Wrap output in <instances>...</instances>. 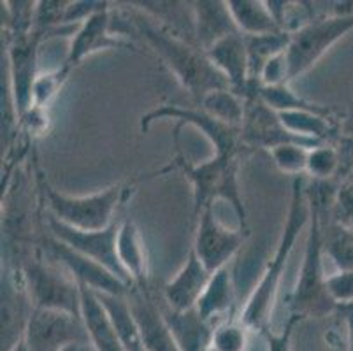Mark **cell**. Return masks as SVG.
Returning <instances> with one entry per match:
<instances>
[{"label": "cell", "mask_w": 353, "mask_h": 351, "mask_svg": "<svg viewBox=\"0 0 353 351\" xmlns=\"http://www.w3.org/2000/svg\"><path fill=\"white\" fill-rule=\"evenodd\" d=\"M137 34L146 41L163 66L174 74L179 85L187 90L194 101L201 102L213 90L230 88L223 74L208 60L206 53L192 41L169 30L165 25H157L152 16H136L130 19Z\"/></svg>", "instance_id": "6da1fadb"}, {"label": "cell", "mask_w": 353, "mask_h": 351, "mask_svg": "<svg viewBox=\"0 0 353 351\" xmlns=\"http://www.w3.org/2000/svg\"><path fill=\"white\" fill-rule=\"evenodd\" d=\"M310 225V205L306 199V178L299 176L292 181V195L288 204L287 220H285L283 232H281L274 255L269 260L268 267L260 276L259 283L253 288L252 295L246 301L241 321L250 330H260L264 332L269 328L272 308H274L276 295L280 290L281 279H283L285 269H287L288 259L294 251L295 243L303 234L304 228Z\"/></svg>", "instance_id": "7a4b0ae2"}, {"label": "cell", "mask_w": 353, "mask_h": 351, "mask_svg": "<svg viewBox=\"0 0 353 351\" xmlns=\"http://www.w3.org/2000/svg\"><path fill=\"white\" fill-rule=\"evenodd\" d=\"M325 227V218L322 217V212L310 208V225L303 263L290 301V314H297L303 320L311 317L322 318L338 311V305L334 304L327 292V274L323 270Z\"/></svg>", "instance_id": "3957f363"}, {"label": "cell", "mask_w": 353, "mask_h": 351, "mask_svg": "<svg viewBox=\"0 0 353 351\" xmlns=\"http://www.w3.org/2000/svg\"><path fill=\"white\" fill-rule=\"evenodd\" d=\"M176 166L183 170L194 188V211L195 218L201 212L213 209L216 201H225L232 205L239 221L241 230L248 232L246 208L239 188V154L234 157H218L201 163H190L183 157L174 160Z\"/></svg>", "instance_id": "277c9868"}, {"label": "cell", "mask_w": 353, "mask_h": 351, "mask_svg": "<svg viewBox=\"0 0 353 351\" xmlns=\"http://www.w3.org/2000/svg\"><path fill=\"white\" fill-rule=\"evenodd\" d=\"M130 186L125 183L109 186L92 195H65L43 181V193L48 201L51 218L78 230H104L114 221V211L125 202Z\"/></svg>", "instance_id": "5b68a950"}, {"label": "cell", "mask_w": 353, "mask_h": 351, "mask_svg": "<svg viewBox=\"0 0 353 351\" xmlns=\"http://www.w3.org/2000/svg\"><path fill=\"white\" fill-rule=\"evenodd\" d=\"M352 30L353 8L319 16L299 32L292 34L290 44L285 53L290 81L316 66L325 57L327 51L332 50Z\"/></svg>", "instance_id": "8992f818"}, {"label": "cell", "mask_w": 353, "mask_h": 351, "mask_svg": "<svg viewBox=\"0 0 353 351\" xmlns=\"http://www.w3.org/2000/svg\"><path fill=\"white\" fill-rule=\"evenodd\" d=\"M23 276L35 309L62 311L81 318V286L72 276L39 260L28 263Z\"/></svg>", "instance_id": "52a82bcc"}, {"label": "cell", "mask_w": 353, "mask_h": 351, "mask_svg": "<svg viewBox=\"0 0 353 351\" xmlns=\"http://www.w3.org/2000/svg\"><path fill=\"white\" fill-rule=\"evenodd\" d=\"M159 120H176L179 123H188L206 135L213 144L214 154L218 157H234L243 151L241 128L230 127L214 120L201 108H185L179 104H160L141 116V130L148 132L152 123Z\"/></svg>", "instance_id": "ba28073f"}, {"label": "cell", "mask_w": 353, "mask_h": 351, "mask_svg": "<svg viewBox=\"0 0 353 351\" xmlns=\"http://www.w3.org/2000/svg\"><path fill=\"white\" fill-rule=\"evenodd\" d=\"M23 341L28 351H62L72 343H90L81 318L35 308L25 323Z\"/></svg>", "instance_id": "9c48e42d"}, {"label": "cell", "mask_w": 353, "mask_h": 351, "mask_svg": "<svg viewBox=\"0 0 353 351\" xmlns=\"http://www.w3.org/2000/svg\"><path fill=\"white\" fill-rule=\"evenodd\" d=\"M48 225H50L51 237L59 239L60 243L69 246L70 250L81 253L86 259L104 265L105 269L111 270L117 278L127 283L128 286H134L128 274L125 272V269L121 267L120 260H118L117 241L120 221L104 228V230H78V228L60 223V221H57L51 217L48 220Z\"/></svg>", "instance_id": "30bf717a"}, {"label": "cell", "mask_w": 353, "mask_h": 351, "mask_svg": "<svg viewBox=\"0 0 353 351\" xmlns=\"http://www.w3.org/2000/svg\"><path fill=\"white\" fill-rule=\"evenodd\" d=\"M248 232L230 230L214 218L213 209L201 212L197 217V232H195L194 251L202 265L214 274L216 270L229 267L230 260L239 253L245 244Z\"/></svg>", "instance_id": "8fae6325"}, {"label": "cell", "mask_w": 353, "mask_h": 351, "mask_svg": "<svg viewBox=\"0 0 353 351\" xmlns=\"http://www.w3.org/2000/svg\"><path fill=\"white\" fill-rule=\"evenodd\" d=\"M44 34L34 30L28 35L12 37L9 46V74H11V95L18 118H23L32 108V92L37 79V53Z\"/></svg>", "instance_id": "7c38bea8"}, {"label": "cell", "mask_w": 353, "mask_h": 351, "mask_svg": "<svg viewBox=\"0 0 353 351\" xmlns=\"http://www.w3.org/2000/svg\"><path fill=\"white\" fill-rule=\"evenodd\" d=\"M241 139H243V150L245 148H250V150L260 148V150L271 151L272 148L292 143L304 144L307 148L320 146L319 143L301 139L297 135L290 134L281 123L278 112L268 108L264 102L260 101L259 95L246 101L245 121L241 127Z\"/></svg>", "instance_id": "4fadbf2b"}, {"label": "cell", "mask_w": 353, "mask_h": 351, "mask_svg": "<svg viewBox=\"0 0 353 351\" xmlns=\"http://www.w3.org/2000/svg\"><path fill=\"white\" fill-rule=\"evenodd\" d=\"M48 250H50L53 260L63 265V269L72 276L79 285L88 286L95 294H105L114 295V297H127L128 292L132 286H128L127 283L121 281L120 278L105 269L101 263L94 262V260L86 259L78 251L70 250L59 239H48Z\"/></svg>", "instance_id": "5bb4252c"}, {"label": "cell", "mask_w": 353, "mask_h": 351, "mask_svg": "<svg viewBox=\"0 0 353 351\" xmlns=\"http://www.w3.org/2000/svg\"><path fill=\"white\" fill-rule=\"evenodd\" d=\"M127 302L139 327L141 339L146 351H181L163 309L155 302L150 288L132 286Z\"/></svg>", "instance_id": "9a60e30c"}, {"label": "cell", "mask_w": 353, "mask_h": 351, "mask_svg": "<svg viewBox=\"0 0 353 351\" xmlns=\"http://www.w3.org/2000/svg\"><path fill=\"white\" fill-rule=\"evenodd\" d=\"M206 57L223 74L232 92L243 97L245 101L256 95L259 86H253L250 81L248 48L245 35L241 32L218 41L206 51Z\"/></svg>", "instance_id": "2e32d148"}, {"label": "cell", "mask_w": 353, "mask_h": 351, "mask_svg": "<svg viewBox=\"0 0 353 351\" xmlns=\"http://www.w3.org/2000/svg\"><path fill=\"white\" fill-rule=\"evenodd\" d=\"M111 12L113 11L108 6L102 11L95 12L92 18L86 19L85 23L79 25L76 34H74L72 41H70L69 53H67L65 62H63L65 66L74 69L86 57L99 53V51L123 50V48H130L132 50V44L123 43L111 30Z\"/></svg>", "instance_id": "e0dca14e"}, {"label": "cell", "mask_w": 353, "mask_h": 351, "mask_svg": "<svg viewBox=\"0 0 353 351\" xmlns=\"http://www.w3.org/2000/svg\"><path fill=\"white\" fill-rule=\"evenodd\" d=\"M211 272L202 265L194 251L188 253L187 262L176 272L171 281H167L162 290L165 308L172 313H188L197 308L202 294L211 281Z\"/></svg>", "instance_id": "ac0fdd59"}, {"label": "cell", "mask_w": 353, "mask_h": 351, "mask_svg": "<svg viewBox=\"0 0 353 351\" xmlns=\"http://www.w3.org/2000/svg\"><path fill=\"white\" fill-rule=\"evenodd\" d=\"M192 28H194V43L204 53L227 35L239 32L229 6L221 0L194 2L192 4Z\"/></svg>", "instance_id": "d6986e66"}, {"label": "cell", "mask_w": 353, "mask_h": 351, "mask_svg": "<svg viewBox=\"0 0 353 351\" xmlns=\"http://www.w3.org/2000/svg\"><path fill=\"white\" fill-rule=\"evenodd\" d=\"M81 286V320L86 334L95 351H127L120 334L109 317L108 309L95 292L85 285Z\"/></svg>", "instance_id": "ffe728a7"}, {"label": "cell", "mask_w": 353, "mask_h": 351, "mask_svg": "<svg viewBox=\"0 0 353 351\" xmlns=\"http://www.w3.org/2000/svg\"><path fill=\"white\" fill-rule=\"evenodd\" d=\"M118 260L128 274L130 281L137 288H148L150 267H148V255L144 248V239L137 223L130 218L120 221L117 241Z\"/></svg>", "instance_id": "44dd1931"}, {"label": "cell", "mask_w": 353, "mask_h": 351, "mask_svg": "<svg viewBox=\"0 0 353 351\" xmlns=\"http://www.w3.org/2000/svg\"><path fill=\"white\" fill-rule=\"evenodd\" d=\"M234 304H236V288H234L229 267H225L211 276L210 285H208L206 292L202 294L195 311L206 323L214 327L216 323L229 318Z\"/></svg>", "instance_id": "7402d4cb"}, {"label": "cell", "mask_w": 353, "mask_h": 351, "mask_svg": "<svg viewBox=\"0 0 353 351\" xmlns=\"http://www.w3.org/2000/svg\"><path fill=\"white\" fill-rule=\"evenodd\" d=\"M167 321L171 325L176 341L181 351H213L211 350V334L213 325L206 323L199 317L197 311L188 313H172L169 309H163Z\"/></svg>", "instance_id": "603a6c76"}, {"label": "cell", "mask_w": 353, "mask_h": 351, "mask_svg": "<svg viewBox=\"0 0 353 351\" xmlns=\"http://www.w3.org/2000/svg\"><path fill=\"white\" fill-rule=\"evenodd\" d=\"M237 30L243 35H268L281 32L274 16L262 0H227Z\"/></svg>", "instance_id": "cb8c5ba5"}, {"label": "cell", "mask_w": 353, "mask_h": 351, "mask_svg": "<svg viewBox=\"0 0 353 351\" xmlns=\"http://www.w3.org/2000/svg\"><path fill=\"white\" fill-rule=\"evenodd\" d=\"M250 58V81L253 86H260V74L272 58L285 53L290 44V35L276 32L268 35H245Z\"/></svg>", "instance_id": "d4e9b609"}, {"label": "cell", "mask_w": 353, "mask_h": 351, "mask_svg": "<svg viewBox=\"0 0 353 351\" xmlns=\"http://www.w3.org/2000/svg\"><path fill=\"white\" fill-rule=\"evenodd\" d=\"M199 108L204 109L214 120L230 127L241 128L245 121L246 101L230 88L213 90L204 95L199 102Z\"/></svg>", "instance_id": "484cf974"}, {"label": "cell", "mask_w": 353, "mask_h": 351, "mask_svg": "<svg viewBox=\"0 0 353 351\" xmlns=\"http://www.w3.org/2000/svg\"><path fill=\"white\" fill-rule=\"evenodd\" d=\"M256 95L268 108L276 112L288 111H313V112H330L329 108L307 101L299 93H295L290 85H276V86H259Z\"/></svg>", "instance_id": "4316f807"}, {"label": "cell", "mask_w": 353, "mask_h": 351, "mask_svg": "<svg viewBox=\"0 0 353 351\" xmlns=\"http://www.w3.org/2000/svg\"><path fill=\"white\" fill-rule=\"evenodd\" d=\"M323 251L338 270H353V228L334 220L325 227Z\"/></svg>", "instance_id": "83f0119b"}, {"label": "cell", "mask_w": 353, "mask_h": 351, "mask_svg": "<svg viewBox=\"0 0 353 351\" xmlns=\"http://www.w3.org/2000/svg\"><path fill=\"white\" fill-rule=\"evenodd\" d=\"M343 170V160L336 143L320 144L310 150L306 174L313 181H338Z\"/></svg>", "instance_id": "f1b7e54d"}, {"label": "cell", "mask_w": 353, "mask_h": 351, "mask_svg": "<svg viewBox=\"0 0 353 351\" xmlns=\"http://www.w3.org/2000/svg\"><path fill=\"white\" fill-rule=\"evenodd\" d=\"M248 332L241 318H227L213 327L211 334V350L213 351H246Z\"/></svg>", "instance_id": "f546056e"}, {"label": "cell", "mask_w": 353, "mask_h": 351, "mask_svg": "<svg viewBox=\"0 0 353 351\" xmlns=\"http://www.w3.org/2000/svg\"><path fill=\"white\" fill-rule=\"evenodd\" d=\"M70 70L72 69L63 63V66L59 67V69L50 70V72H44L37 76L34 85V92H32L34 108L46 109L48 106L57 99L60 90H62L63 85H65Z\"/></svg>", "instance_id": "4dcf8cb0"}, {"label": "cell", "mask_w": 353, "mask_h": 351, "mask_svg": "<svg viewBox=\"0 0 353 351\" xmlns=\"http://www.w3.org/2000/svg\"><path fill=\"white\" fill-rule=\"evenodd\" d=\"M310 150H313V148H307L304 146V144L292 143L272 148L269 153H271L276 167H278L281 172L288 174V176H294V178H299V176H304V174H306Z\"/></svg>", "instance_id": "1f68e13d"}, {"label": "cell", "mask_w": 353, "mask_h": 351, "mask_svg": "<svg viewBox=\"0 0 353 351\" xmlns=\"http://www.w3.org/2000/svg\"><path fill=\"white\" fill-rule=\"evenodd\" d=\"M327 292L338 308L353 304V270H336L327 276Z\"/></svg>", "instance_id": "d6a6232c"}, {"label": "cell", "mask_w": 353, "mask_h": 351, "mask_svg": "<svg viewBox=\"0 0 353 351\" xmlns=\"http://www.w3.org/2000/svg\"><path fill=\"white\" fill-rule=\"evenodd\" d=\"M108 2H95V0H78V2H69L65 16H63V25H81L86 19L92 18L95 12L108 8Z\"/></svg>", "instance_id": "836d02e7"}, {"label": "cell", "mask_w": 353, "mask_h": 351, "mask_svg": "<svg viewBox=\"0 0 353 351\" xmlns=\"http://www.w3.org/2000/svg\"><path fill=\"white\" fill-rule=\"evenodd\" d=\"M303 318L297 314H290L287 325L281 328L280 332H272V330H264L265 343H268V351H292V336H294V328L297 323H301Z\"/></svg>", "instance_id": "e575fe53"}, {"label": "cell", "mask_w": 353, "mask_h": 351, "mask_svg": "<svg viewBox=\"0 0 353 351\" xmlns=\"http://www.w3.org/2000/svg\"><path fill=\"white\" fill-rule=\"evenodd\" d=\"M339 313H343V320H345L346 327V344H348V351H353V304L341 305L338 308Z\"/></svg>", "instance_id": "d590c367"}, {"label": "cell", "mask_w": 353, "mask_h": 351, "mask_svg": "<svg viewBox=\"0 0 353 351\" xmlns=\"http://www.w3.org/2000/svg\"><path fill=\"white\" fill-rule=\"evenodd\" d=\"M341 135L343 137H348V139H353V112L346 116L345 121L341 123Z\"/></svg>", "instance_id": "8d00e7d4"}, {"label": "cell", "mask_w": 353, "mask_h": 351, "mask_svg": "<svg viewBox=\"0 0 353 351\" xmlns=\"http://www.w3.org/2000/svg\"><path fill=\"white\" fill-rule=\"evenodd\" d=\"M62 351H92V344L90 343H72L69 346L63 348Z\"/></svg>", "instance_id": "74e56055"}, {"label": "cell", "mask_w": 353, "mask_h": 351, "mask_svg": "<svg viewBox=\"0 0 353 351\" xmlns=\"http://www.w3.org/2000/svg\"><path fill=\"white\" fill-rule=\"evenodd\" d=\"M9 351H28V350H27V346H25V341H23V337H21V339L18 341V343H16L14 346H12L11 350H9Z\"/></svg>", "instance_id": "f35d334b"}]
</instances>
